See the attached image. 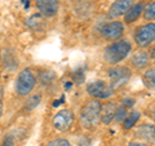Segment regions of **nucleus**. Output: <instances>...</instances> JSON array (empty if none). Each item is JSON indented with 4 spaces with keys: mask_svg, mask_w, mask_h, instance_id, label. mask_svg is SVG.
<instances>
[{
    "mask_svg": "<svg viewBox=\"0 0 155 146\" xmlns=\"http://www.w3.org/2000/svg\"><path fill=\"white\" fill-rule=\"evenodd\" d=\"M150 62V56L147 52L145 51H137L133 53L132 56V64L136 69H143L146 67Z\"/></svg>",
    "mask_w": 155,
    "mask_h": 146,
    "instance_id": "nucleus-13",
    "label": "nucleus"
},
{
    "mask_svg": "<svg viewBox=\"0 0 155 146\" xmlns=\"http://www.w3.org/2000/svg\"><path fill=\"white\" fill-rule=\"evenodd\" d=\"M45 146H71V144L66 138H56L51 142H48Z\"/></svg>",
    "mask_w": 155,
    "mask_h": 146,
    "instance_id": "nucleus-22",
    "label": "nucleus"
},
{
    "mask_svg": "<svg viewBox=\"0 0 155 146\" xmlns=\"http://www.w3.org/2000/svg\"><path fill=\"white\" fill-rule=\"evenodd\" d=\"M133 104H134V100H132V98H125V100L123 101V105H124L127 109H128V108H132Z\"/></svg>",
    "mask_w": 155,
    "mask_h": 146,
    "instance_id": "nucleus-25",
    "label": "nucleus"
},
{
    "mask_svg": "<svg viewBox=\"0 0 155 146\" xmlns=\"http://www.w3.org/2000/svg\"><path fill=\"white\" fill-rule=\"evenodd\" d=\"M133 39L140 48H146L155 41V23L150 22L146 25L137 27L134 31Z\"/></svg>",
    "mask_w": 155,
    "mask_h": 146,
    "instance_id": "nucleus-4",
    "label": "nucleus"
},
{
    "mask_svg": "<svg viewBox=\"0 0 155 146\" xmlns=\"http://www.w3.org/2000/svg\"><path fill=\"white\" fill-rule=\"evenodd\" d=\"M2 146H14V140H13V136L8 134L4 137L3 142H2Z\"/></svg>",
    "mask_w": 155,
    "mask_h": 146,
    "instance_id": "nucleus-23",
    "label": "nucleus"
},
{
    "mask_svg": "<svg viewBox=\"0 0 155 146\" xmlns=\"http://www.w3.org/2000/svg\"><path fill=\"white\" fill-rule=\"evenodd\" d=\"M3 100H4V88L3 85L0 84V118L3 115Z\"/></svg>",
    "mask_w": 155,
    "mask_h": 146,
    "instance_id": "nucleus-24",
    "label": "nucleus"
},
{
    "mask_svg": "<svg viewBox=\"0 0 155 146\" xmlns=\"http://www.w3.org/2000/svg\"><path fill=\"white\" fill-rule=\"evenodd\" d=\"M36 84V78L32 74V71L30 69H23L18 74L16 79V93L18 96H27L30 92L34 89V87Z\"/></svg>",
    "mask_w": 155,
    "mask_h": 146,
    "instance_id": "nucleus-3",
    "label": "nucleus"
},
{
    "mask_svg": "<svg viewBox=\"0 0 155 146\" xmlns=\"http://www.w3.org/2000/svg\"><path fill=\"white\" fill-rule=\"evenodd\" d=\"M72 123H74V114H72V111L69 109L60 110L52 119L53 127L57 131H61V132L67 131L72 125Z\"/></svg>",
    "mask_w": 155,
    "mask_h": 146,
    "instance_id": "nucleus-7",
    "label": "nucleus"
},
{
    "mask_svg": "<svg viewBox=\"0 0 155 146\" xmlns=\"http://www.w3.org/2000/svg\"><path fill=\"white\" fill-rule=\"evenodd\" d=\"M132 5L133 0H115L109 9V16L111 18H119L120 16H124Z\"/></svg>",
    "mask_w": 155,
    "mask_h": 146,
    "instance_id": "nucleus-10",
    "label": "nucleus"
},
{
    "mask_svg": "<svg viewBox=\"0 0 155 146\" xmlns=\"http://www.w3.org/2000/svg\"><path fill=\"white\" fill-rule=\"evenodd\" d=\"M143 3H138V4H133L130 9L124 14V21L125 23H133L140 18V16L143 12Z\"/></svg>",
    "mask_w": 155,
    "mask_h": 146,
    "instance_id": "nucleus-12",
    "label": "nucleus"
},
{
    "mask_svg": "<svg viewBox=\"0 0 155 146\" xmlns=\"http://www.w3.org/2000/svg\"><path fill=\"white\" fill-rule=\"evenodd\" d=\"M141 118V113L138 111H132V113H128L127 116L123 119V128L124 129H130L134 127V124H137V121Z\"/></svg>",
    "mask_w": 155,
    "mask_h": 146,
    "instance_id": "nucleus-14",
    "label": "nucleus"
},
{
    "mask_svg": "<svg viewBox=\"0 0 155 146\" xmlns=\"http://www.w3.org/2000/svg\"><path fill=\"white\" fill-rule=\"evenodd\" d=\"M80 124L84 129H93L101 121V104L98 100H89L83 105L79 116Z\"/></svg>",
    "mask_w": 155,
    "mask_h": 146,
    "instance_id": "nucleus-1",
    "label": "nucleus"
},
{
    "mask_svg": "<svg viewBox=\"0 0 155 146\" xmlns=\"http://www.w3.org/2000/svg\"><path fill=\"white\" fill-rule=\"evenodd\" d=\"M40 101H41V95H35V96L30 97V98H28V101H27V104H26V109H27V110L35 109L36 106L40 104Z\"/></svg>",
    "mask_w": 155,
    "mask_h": 146,
    "instance_id": "nucleus-20",
    "label": "nucleus"
},
{
    "mask_svg": "<svg viewBox=\"0 0 155 146\" xmlns=\"http://www.w3.org/2000/svg\"><path fill=\"white\" fill-rule=\"evenodd\" d=\"M35 4L39 13L44 17H54L60 8L58 0H35Z\"/></svg>",
    "mask_w": 155,
    "mask_h": 146,
    "instance_id": "nucleus-9",
    "label": "nucleus"
},
{
    "mask_svg": "<svg viewBox=\"0 0 155 146\" xmlns=\"http://www.w3.org/2000/svg\"><path fill=\"white\" fill-rule=\"evenodd\" d=\"M56 79V74L51 70H45V71H41L39 74V81L43 85H47V84H52Z\"/></svg>",
    "mask_w": 155,
    "mask_h": 146,
    "instance_id": "nucleus-17",
    "label": "nucleus"
},
{
    "mask_svg": "<svg viewBox=\"0 0 155 146\" xmlns=\"http://www.w3.org/2000/svg\"><path fill=\"white\" fill-rule=\"evenodd\" d=\"M143 84L150 89H155V66L149 67L142 75Z\"/></svg>",
    "mask_w": 155,
    "mask_h": 146,
    "instance_id": "nucleus-16",
    "label": "nucleus"
},
{
    "mask_svg": "<svg viewBox=\"0 0 155 146\" xmlns=\"http://www.w3.org/2000/svg\"><path fill=\"white\" fill-rule=\"evenodd\" d=\"M0 66H2V51H0Z\"/></svg>",
    "mask_w": 155,
    "mask_h": 146,
    "instance_id": "nucleus-29",
    "label": "nucleus"
},
{
    "mask_svg": "<svg viewBox=\"0 0 155 146\" xmlns=\"http://www.w3.org/2000/svg\"><path fill=\"white\" fill-rule=\"evenodd\" d=\"M123 34H124V26H123V23L119 21L105 23V25L101 27V35L109 41L119 40V39L123 36Z\"/></svg>",
    "mask_w": 155,
    "mask_h": 146,
    "instance_id": "nucleus-8",
    "label": "nucleus"
},
{
    "mask_svg": "<svg viewBox=\"0 0 155 146\" xmlns=\"http://www.w3.org/2000/svg\"><path fill=\"white\" fill-rule=\"evenodd\" d=\"M130 51H132V44L128 39H119L105 48L104 58L109 65H118L129 56Z\"/></svg>",
    "mask_w": 155,
    "mask_h": 146,
    "instance_id": "nucleus-2",
    "label": "nucleus"
},
{
    "mask_svg": "<svg viewBox=\"0 0 155 146\" xmlns=\"http://www.w3.org/2000/svg\"><path fill=\"white\" fill-rule=\"evenodd\" d=\"M87 92L91 97L96 100H106L114 95V89L111 88V85L104 80H96L89 83L87 85Z\"/></svg>",
    "mask_w": 155,
    "mask_h": 146,
    "instance_id": "nucleus-6",
    "label": "nucleus"
},
{
    "mask_svg": "<svg viewBox=\"0 0 155 146\" xmlns=\"http://www.w3.org/2000/svg\"><path fill=\"white\" fill-rule=\"evenodd\" d=\"M107 76L110 79L109 84L113 89L120 88V87L125 85L130 79V70L128 67L124 66H116L114 69H110L107 71Z\"/></svg>",
    "mask_w": 155,
    "mask_h": 146,
    "instance_id": "nucleus-5",
    "label": "nucleus"
},
{
    "mask_svg": "<svg viewBox=\"0 0 155 146\" xmlns=\"http://www.w3.org/2000/svg\"><path fill=\"white\" fill-rule=\"evenodd\" d=\"M26 25L30 28H32V30H41L45 25V21L41 14H32L26 21Z\"/></svg>",
    "mask_w": 155,
    "mask_h": 146,
    "instance_id": "nucleus-15",
    "label": "nucleus"
},
{
    "mask_svg": "<svg viewBox=\"0 0 155 146\" xmlns=\"http://www.w3.org/2000/svg\"><path fill=\"white\" fill-rule=\"evenodd\" d=\"M137 133H141V134H138V136H141V137L143 138H146V140H151V141H155V128L151 127V125H143V127H141L138 129V132Z\"/></svg>",
    "mask_w": 155,
    "mask_h": 146,
    "instance_id": "nucleus-18",
    "label": "nucleus"
},
{
    "mask_svg": "<svg viewBox=\"0 0 155 146\" xmlns=\"http://www.w3.org/2000/svg\"><path fill=\"white\" fill-rule=\"evenodd\" d=\"M128 146H149V145L141 144V142H130V144H128Z\"/></svg>",
    "mask_w": 155,
    "mask_h": 146,
    "instance_id": "nucleus-27",
    "label": "nucleus"
},
{
    "mask_svg": "<svg viewBox=\"0 0 155 146\" xmlns=\"http://www.w3.org/2000/svg\"><path fill=\"white\" fill-rule=\"evenodd\" d=\"M116 106L114 102H107L104 106L101 105V123L102 124H110L111 120L115 118V113H116Z\"/></svg>",
    "mask_w": 155,
    "mask_h": 146,
    "instance_id": "nucleus-11",
    "label": "nucleus"
},
{
    "mask_svg": "<svg viewBox=\"0 0 155 146\" xmlns=\"http://www.w3.org/2000/svg\"><path fill=\"white\" fill-rule=\"evenodd\" d=\"M78 146H92L91 145V140L89 138H81L79 141V145Z\"/></svg>",
    "mask_w": 155,
    "mask_h": 146,
    "instance_id": "nucleus-26",
    "label": "nucleus"
},
{
    "mask_svg": "<svg viewBox=\"0 0 155 146\" xmlns=\"http://www.w3.org/2000/svg\"><path fill=\"white\" fill-rule=\"evenodd\" d=\"M143 18L146 21H154L155 19V2L147 4L146 8H143Z\"/></svg>",
    "mask_w": 155,
    "mask_h": 146,
    "instance_id": "nucleus-19",
    "label": "nucleus"
},
{
    "mask_svg": "<svg viewBox=\"0 0 155 146\" xmlns=\"http://www.w3.org/2000/svg\"><path fill=\"white\" fill-rule=\"evenodd\" d=\"M151 58H153V60L155 61V47L153 48V51H151Z\"/></svg>",
    "mask_w": 155,
    "mask_h": 146,
    "instance_id": "nucleus-28",
    "label": "nucleus"
},
{
    "mask_svg": "<svg viewBox=\"0 0 155 146\" xmlns=\"http://www.w3.org/2000/svg\"><path fill=\"white\" fill-rule=\"evenodd\" d=\"M127 114H128V109L125 108L124 105L119 106V108L116 109V113H115V120L116 121H122L125 116H127Z\"/></svg>",
    "mask_w": 155,
    "mask_h": 146,
    "instance_id": "nucleus-21",
    "label": "nucleus"
}]
</instances>
